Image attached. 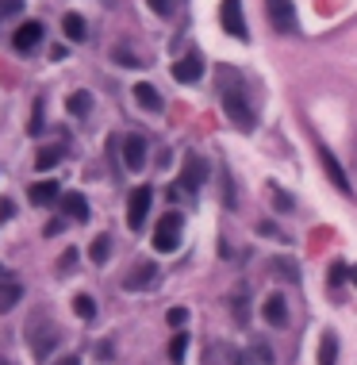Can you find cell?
<instances>
[{
    "label": "cell",
    "instance_id": "cell-16",
    "mask_svg": "<svg viewBox=\"0 0 357 365\" xmlns=\"http://www.w3.org/2000/svg\"><path fill=\"white\" fill-rule=\"evenodd\" d=\"M135 100H138V108H146V111H162V92L154 85H146V81L135 85Z\"/></svg>",
    "mask_w": 357,
    "mask_h": 365
},
{
    "label": "cell",
    "instance_id": "cell-20",
    "mask_svg": "<svg viewBox=\"0 0 357 365\" xmlns=\"http://www.w3.org/2000/svg\"><path fill=\"white\" fill-rule=\"evenodd\" d=\"M265 192H269V200H273L277 212H296V200H292V196H288L285 189H280L277 181H265Z\"/></svg>",
    "mask_w": 357,
    "mask_h": 365
},
{
    "label": "cell",
    "instance_id": "cell-6",
    "mask_svg": "<svg viewBox=\"0 0 357 365\" xmlns=\"http://www.w3.org/2000/svg\"><path fill=\"white\" fill-rule=\"evenodd\" d=\"M265 12H269V23H273L280 35L296 31V4L292 0H265Z\"/></svg>",
    "mask_w": 357,
    "mask_h": 365
},
{
    "label": "cell",
    "instance_id": "cell-22",
    "mask_svg": "<svg viewBox=\"0 0 357 365\" xmlns=\"http://www.w3.org/2000/svg\"><path fill=\"white\" fill-rule=\"evenodd\" d=\"M108 254H111V235H97V239H92V246H89L92 266H104Z\"/></svg>",
    "mask_w": 357,
    "mask_h": 365
},
{
    "label": "cell",
    "instance_id": "cell-39",
    "mask_svg": "<svg viewBox=\"0 0 357 365\" xmlns=\"http://www.w3.org/2000/svg\"><path fill=\"white\" fill-rule=\"evenodd\" d=\"M12 215H16V208H12V200H4V204H0V219H12Z\"/></svg>",
    "mask_w": 357,
    "mask_h": 365
},
{
    "label": "cell",
    "instance_id": "cell-8",
    "mask_svg": "<svg viewBox=\"0 0 357 365\" xmlns=\"http://www.w3.org/2000/svg\"><path fill=\"white\" fill-rule=\"evenodd\" d=\"M154 285H158V266H154V261H138V266L123 277V288H127V293H138V288H154Z\"/></svg>",
    "mask_w": 357,
    "mask_h": 365
},
{
    "label": "cell",
    "instance_id": "cell-1",
    "mask_svg": "<svg viewBox=\"0 0 357 365\" xmlns=\"http://www.w3.org/2000/svg\"><path fill=\"white\" fill-rule=\"evenodd\" d=\"M223 111H227V119L238 131H246V135L258 127V116H253V108H250V100H246V89H242L238 81L223 89Z\"/></svg>",
    "mask_w": 357,
    "mask_h": 365
},
{
    "label": "cell",
    "instance_id": "cell-13",
    "mask_svg": "<svg viewBox=\"0 0 357 365\" xmlns=\"http://www.w3.org/2000/svg\"><path fill=\"white\" fill-rule=\"evenodd\" d=\"M261 315H265V323L285 327V323H288V304H285V296H280V293H269L265 304H261Z\"/></svg>",
    "mask_w": 357,
    "mask_h": 365
},
{
    "label": "cell",
    "instance_id": "cell-23",
    "mask_svg": "<svg viewBox=\"0 0 357 365\" xmlns=\"http://www.w3.org/2000/svg\"><path fill=\"white\" fill-rule=\"evenodd\" d=\"M58 162H62V151H58V146H43V151L35 154V170H39V173L54 170V165H58Z\"/></svg>",
    "mask_w": 357,
    "mask_h": 365
},
{
    "label": "cell",
    "instance_id": "cell-33",
    "mask_svg": "<svg viewBox=\"0 0 357 365\" xmlns=\"http://www.w3.org/2000/svg\"><path fill=\"white\" fill-rule=\"evenodd\" d=\"M27 131H31V135H43V104L31 108V124H27Z\"/></svg>",
    "mask_w": 357,
    "mask_h": 365
},
{
    "label": "cell",
    "instance_id": "cell-14",
    "mask_svg": "<svg viewBox=\"0 0 357 365\" xmlns=\"http://www.w3.org/2000/svg\"><path fill=\"white\" fill-rule=\"evenodd\" d=\"M58 208L65 212V219H77V223H84V219H89V200H84L81 192H62Z\"/></svg>",
    "mask_w": 357,
    "mask_h": 365
},
{
    "label": "cell",
    "instance_id": "cell-34",
    "mask_svg": "<svg viewBox=\"0 0 357 365\" xmlns=\"http://www.w3.org/2000/svg\"><path fill=\"white\" fill-rule=\"evenodd\" d=\"M253 231H258V235H269V239H285V235H280V227H277V223H269V219H261Z\"/></svg>",
    "mask_w": 357,
    "mask_h": 365
},
{
    "label": "cell",
    "instance_id": "cell-29",
    "mask_svg": "<svg viewBox=\"0 0 357 365\" xmlns=\"http://www.w3.org/2000/svg\"><path fill=\"white\" fill-rule=\"evenodd\" d=\"M231 312H234V323H238V327H246V320H250L246 296H234V300H231Z\"/></svg>",
    "mask_w": 357,
    "mask_h": 365
},
{
    "label": "cell",
    "instance_id": "cell-4",
    "mask_svg": "<svg viewBox=\"0 0 357 365\" xmlns=\"http://www.w3.org/2000/svg\"><path fill=\"white\" fill-rule=\"evenodd\" d=\"M27 342H31V354H35V358L46 361V358L54 354V346H58V327L35 320V323H31V334H27Z\"/></svg>",
    "mask_w": 357,
    "mask_h": 365
},
{
    "label": "cell",
    "instance_id": "cell-42",
    "mask_svg": "<svg viewBox=\"0 0 357 365\" xmlns=\"http://www.w3.org/2000/svg\"><path fill=\"white\" fill-rule=\"evenodd\" d=\"M0 365H12V361H4V358H0Z\"/></svg>",
    "mask_w": 357,
    "mask_h": 365
},
{
    "label": "cell",
    "instance_id": "cell-38",
    "mask_svg": "<svg viewBox=\"0 0 357 365\" xmlns=\"http://www.w3.org/2000/svg\"><path fill=\"white\" fill-rule=\"evenodd\" d=\"M65 227V223L62 219H50V223H46V239H50V235H58V231Z\"/></svg>",
    "mask_w": 357,
    "mask_h": 365
},
{
    "label": "cell",
    "instance_id": "cell-10",
    "mask_svg": "<svg viewBox=\"0 0 357 365\" xmlns=\"http://www.w3.org/2000/svg\"><path fill=\"white\" fill-rule=\"evenodd\" d=\"M123 165L131 173H138L146 165V138L143 135H127L123 138Z\"/></svg>",
    "mask_w": 357,
    "mask_h": 365
},
{
    "label": "cell",
    "instance_id": "cell-41",
    "mask_svg": "<svg viewBox=\"0 0 357 365\" xmlns=\"http://www.w3.org/2000/svg\"><path fill=\"white\" fill-rule=\"evenodd\" d=\"M350 277H353V285H357V266H353V269H350Z\"/></svg>",
    "mask_w": 357,
    "mask_h": 365
},
{
    "label": "cell",
    "instance_id": "cell-21",
    "mask_svg": "<svg viewBox=\"0 0 357 365\" xmlns=\"http://www.w3.org/2000/svg\"><path fill=\"white\" fill-rule=\"evenodd\" d=\"M319 365H338V334L326 331L319 342Z\"/></svg>",
    "mask_w": 357,
    "mask_h": 365
},
{
    "label": "cell",
    "instance_id": "cell-2",
    "mask_svg": "<svg viewBox=\"0 0 357 365\" xmlns=\"http://www.w3.org/2000/svg\"><path fill=\"white\" fill-rule=\"evenodd\" d=\"M181 231H185L181 212L162 215V223L154 227V250H158V254H173V250L181 246Z\"/></svg>",
    "mask_w": 357,
    "mask_h": 365
},
{
    "label": "cell",
    "instance_id": "cell-27",
    "mask_svg": "<svg viewBox=\"0 0 357 365\" xmlns=\"http://www.w3.org/2000/svg\"><path fill=\"white\" fill-rule=\"evenodd\" d=\"M185 354H189V334L177 331V334H173V342H169V361L181 365V361H185Z\"/></svg>",
    "mask_w": 357,
    "mask_h": 365
},
{
    "label": "cell",
    "instance_id": "cell-37",
    "mask_svg": "<svg viewBox=\"0 0 357 365\" xmlns=\"http://www.w3.org/2000/svg\"><path fill=\"white\" fill-rule=\"evenodd\" d=\"M111 354H116V350H111V342H100V346H97V358H100V361H108Z\"/></svg>",
    "mask_w": 357,
    "mask_h": 365
},
{
    "label": "cell",
    "instance_id": "cell-35",
    "mask_svg": "<svg viewBox=\"0 0 357 365\" xmlns=\"http://www.w3.org/2000/svg\"><path fill=\"white\" fill-rule=\"evenodd\" d=\"M23 12V0H0V16H16Z\"/></svg>",
    "mask_w": 357,
    "mask_h": 365
},
{
    "label": "cell",
    "instance_id": "cell-5",
    "mask_svg": "<svg viewBox=\"0 0 357 365\" xmlns=\"http://www.w3.org/2000/svg\"><path fill=\"white\" fill-rule=\"evenodd\" d=\"M219 23H223V31H227V35H234V39H242V43L250 39L246 16H242V0H223V4H219Z\"/></svg>",
    "mask_w": 357,
    "mask_h": 365
},
{
    "label": "cell",
    "instance_id": "cell-12",
    "mask_svg": "<svg viewBox=\"0 0 357 365\" xmlns=\"http://www.w3.org/2000/svg\"><path fill=\"white\" fill-rule=\"evenodd\" d=\"M43 39V23L39 20H23L20 27H16V35H12V46L16 50H35Z\"/></svg>",
    "mask_w": 357,
    "mask_h": 365
},
{
    "label": "cell",
    "instance_id": "cell-3",
    "mask_svg": "<svg viewBox=\"0 0 357 365\" xmlns=\"http://www.w3.org/2000/svg\"><path fill=\"white\" fill-rule=\"evenodd\" d=\"M177 181H181V192H189V196L200 192L204 181H208V162H204L196 151H189L185 162H181V177H177Z\"/></svg>",
    "mask_w": 357,
    "mask_h": 365
},
{
    "label": "cell",
    "instance_id": "cell-25",
    "mask_svg": "<svg viewBox=\"0 0 357 365\" xmlns=\"http://www.w3.org/2000/svg\"><path fill=\"white\" fill-rule=\"evenodd\" d=\"M73 312H77V320H97V300H92V296H84V293H77L73 296Z\"/></svg>",
    "mask_w": 357,
    "mask_h": 365
},
{
    "label": "cell",
    "instance_id": "cell-43",
    "mask_svg": "<svg viewBox=\"0 0 357 365\" xmlns=\"http://www.w3.org/2000/svg\"><path fill=\"white\" fill-rule=\"evenodd\" d=\"M0 273H4V266H0Z\"/></svg>",
    "mask_w": 357,
    "mask_h": 365
},
{
    "label": "cell",
    "instance_id": "cell-36",
    "mask_svg": "<svg viewBox=\"0 0 357 365\" xmlns=\"http://www.w3.org/2000/svg\"><path fill=\"white\" fill-rule=\"evenodd\" d=\"M116 62H119V65H138V62H143V58H135V54L119 50V54H116Z\"/></svg>",
    "mask_w": 357,
    "mask_h": 365
},
{
    "label": "cell",
    "instance_id": "cell-9",
    "mask_svg": "<svg viewBox=\"0 0 357 365\" xmlns=\"http://www.w3.org/2000/svg\"><path fill=\"white\" fill-rule=\"evenodd\" d=\"M319 165L326 170V177H331V185H334L338 192H350V177H346V170H342V162L334 158V151L319 146Z\"/></svg>",
    "mask_w": 357,
    "mask_h": 365
},
{
    "label": "cell",
    "instance_id": "cell-28",
    "mask_svg": "<svg viewBox=\"0 0 357 365\" xmlns=\"http://www.w3.org/2000/svg\"><path fill=\"white\" fill-rule=\"evenodd\" d=\"M346 277H350V269H346L342 261H334V266H331V273H326V285H331V293H338V288L346 285Z\"/></svg>",
    "mask_w": 357,
    "mask_h": 365
},
{
    "label": "cell",
    "instance_id": "cell-17",
    "mask_svg": "<svg viewBox=\"0 0 357 365\" xmlns=\"http://www.w3.org/2000/svg\"><path fill=\"white\" fill-rule=\"evenodd\" d=\"M269 269H273L280 280H300V261H296V258H288V254L273 258V261H269Z\"/></svg>",
    "mask_w": 357,
    "mask_h": 365
},
{
    "label": "cell",
    "instance_id": "cell-40",
    "mask_svg": "<svg viewBox=\"0 0 357 365\" xmlns=\"http://www.w3.org/2000/svg\"><path fill=\"white\" fill-rule=\"evenodd\" d=\"M54 365H81V358H77V354H65V358H58Z\"/></svg>",
    "mask_w": 357,
    "mask_h": 365
},
{
    "label": "cell",
    "instance_id": "cell-32",
    "mask_svg": "<svg viewBox=\"0 0 357 365\" xmlns=\"http://www.w3.org/2000/svg\"><path fill=\"white\" fill-rule=\"evenodd\" d=\"M73 261H77V250H65V254L58 258V277H70Z\"/></svg>",
    "mask_w": 357,
    "mask_h": 365
},
{
    "label": "cell",
    "instance_id": "cell-26",
    "mask_svg": "<svg viewBox=\"0 0 357 365\" xmlns=\"http://www.w3.org/2000/svg\"><path fill=\"white\" fill-rule=\"evenodd\" d=\"M250 361H253V365H273V350H269V342L253 339V342H250Z\"/></svg>",
    "mask_w": 357,
    "mask_h": 365
},
{
    "label": "cell",
    "instance_id": "cell-31",
    "mask_svg": "<svg viewBox=\"0 0 357 365\" xmlns=\"http://www.w3.org/2000/svg\"><path fill=\"white\" fill-rule=\"evenodd\" d=\"M165 323H169V327H185V323H189V312H185V307H169V312H165Z\"/></svg>",
    "mask_w": 357,
    "mask_h": 365
},
{
    "label": "cell",
    "instance_id": "cell-7",
    "mask_svg": "<svg viewBox=\"0 0 357 365\" xmlns=\"http://www.w3.org/2000/svg\"><path fill=\"white\" fill-rule=\"evenodd\" d=\"M150 200H154V192H150L146 185L127 196V227L131 231H143V223H146V215H150Z\"/></svg>",
    "mask_w": 357,
    "mask_h": 365
},
{
    "label": "cell",
    "instance_id": "cell-15",
    "mask_svg": "<svg viewBox=\"0 0 357 365\" xmlns=\"http://www.w3.org/2000/svg\"><path fill=\"white\" fill-rule=\"evenodd\" d=\"M27 196H31V204H39V208H46V204H54V200H62L58 181H35Z\"/></svg>",
    "mask_w": 357,
    "mask_h": 365
},
{
    "label": "cell",
    "instance_id": "cell-19",
    "mask_svg": "<svg viewBox=\"0 0 357 365\" xmlns=\"http://www.w3.org/2000/svg\"><path fill=\"white\" fill-rule=\"evenodd\" d=\"M20 296H23V288L16 285V280H4V277H0V312H12V307L20 304Z\"/></svg>",
    "mask_w": 357,
    "mask_h": 365
},
{
    "label": "cell",
    "instance_id": "cell-11",
    "mask_svg": "<svg viewBox=\"0 0 357 365\" xmlns=\"http://www.w3.org/2000/svg\"><path fill=\"white\" fill-rule=\"evenodd\" d=\"M173 77L181 81V85L200 81V77H204V58H200V54H185L181 62H173Z\"/></svg>",
    "mask_w": 357,
    "mask_h": 365
},
{
    "label": "cell",
    "instance_id": "cell-24",
    "mask_svg": "<svg viewBox=\"0 0 357 365\" xmlns=\"http://www.w3.org/2000/svg\"><path fill=\"white\" fill-rule=\"evenodd\" d=\"M65 108H70V116H89L92 97L89 92H70V97H65Z\"/></svg>",
    "mask_w": 357,
    "mask_h": 365
},
{
    "label": "cell",
    "instance_id": "cell-18",
    "mask_svg": "<svg viewBox=\"0 0 357 365\" xmlns=\"http://www.w3.org/2000/svg\"><path fill=\"white\" fill-rule=\"evenodd\" d=\"M62 31H65V39L70 43H84V35H89V27H84V20L77 12H65V20H62Z\"/></svg>",
    "mask_w": 357,
    "mask_h": 365
},
{
    "label": "cell",
    "instance_id": "cell-30",
    "mask_svg": "<svg viewBox=\"0 0 357 365\" xmlns=\"http://www.w3.org/2000/svg\"><path fill=\"white\" fill-rule=\"evenodd\" d=\"M146 4H150V12H158V16H173L181 0H146Z\"/></svg>",
    "mask_w": 357,
    "mask_h": 365
}]
</instances>
